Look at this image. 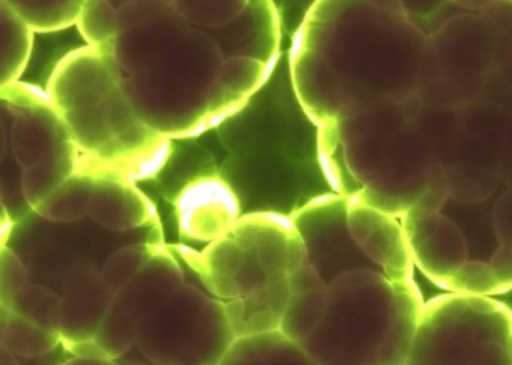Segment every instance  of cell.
<instances>
[{
  "label": "cell",
  "mask_w": 512,
  "mask_h": 365,
  "mask_svg": "<svg viewBox=\"0 0 512 365\" xmlns=\"http://www.w3.org/2000/svg\"><path fill=\"white\" fill-rule=\"evenodd\" d=\"M512 117L495 105L475 99L459 110V128L472 137H502L510 125Z\"/></svg>",
  "instance_id": "28"
},
{
  "label": "cell",
  "mask_w": 512,
  "mask_h": 365,
  "mask_svg": "<svg viewBox=\"0 0 512 365\" xmlns=\"http://www.w3.org/2000/svg\"><path fill=\"white\" fill-rule=\"evenodd\" d=\"M499 186L477 204H444L400 219L415 268L457 294L512 291V156L504 149Z\"/></svg>",
  "instance_id": "4"
},
{
  "label": "cell",
  "mask_w": 512,
  "mask_h": 365,
  "mask_svg": "<svg viewBox=\"0 0 512 365\" xmlns=\"http://www.w3.org/2000/svg\"><path fill=\"white\" fill-rule=\"evenodd\" d=\"M222 365H312L298 343L280 331L239 337Z\"/></svg>",
  "instance_id": "21"
},
{
  "label": "cell",
  "mask_w": 512,
  "mask_h": 365,
  "mask_svg": "<svg viewBox=\"0 0 512 365\" xmlns=\"http://www.w3.org/2000/svg\"><path fill=\"white\" fill-rule=\"evenodd\" d=\"M111 50L86 47L66 54L48 78V98L93 174L131 182L162 173L173 141L141 122L122 86Z\"/></svg>",
  "instance_id": "2"
},
{
  "label": "cell",
  "mask_w": 512,
  "mask_h": 365,
  "mask_svg": "<svg viewBox=\"0 0 512 365\" xmlns=\"http://www.w3.org/2000/svg\"><path fill=\"white\" fill-rule=\"evenodd\" d=\"M423 306L415 279L351 271L328 285L324 318L301 348L312 365H405Z\"/></svg>",
  "instance_id": "5"
},
{
  "label": "cell",
  "mask_w": 512,
  "mask_h": 365,
  "mask_svg": "<svg viewBox=\"0 0 512 365\" xmlns=\"http://www.w3.org/2000/svg\"><path fill=\"white\" fill-rule=\"evenodd\" d=\"M9 156L14 159V156H12L11 152V144H9L8 126H5L2 117H0V177L5 180L6 186H8L9 192H11L12 198L15 199V202H17V204L20 205V207L23 208L26 213L30 214L32 211L29 210L26 202H24L23 199H21L20 196H18L17 193L12 190V187L9 186L8 180H6L5 162Z\"/></svg>",
  "instance_id": "32"
},
{
  "label": "cell",
  "mask_w": 512,
  "mask_h": 365,
  "mask_svg": "<svg viewBox=\"0 0 512 365\" xmlns=\"http://www.w3.org/2000/svg\"><path fill=\"white\" fill-rule=\"evenodd\" d=\"M81 0H0L33 33H53L74 26Z\"/></svg>",
  "instance_id": "23"
},
{
  "label": "cell",
  "mask_w": 512,
  "mask_h": 365,
  "mask_svg": "<svg viewBox=\"0 0 512 365\" xmlns=\"http://www.w3.org/2000/svg\"><path fill=\"white\" fill-rule=\"evenodd\" d=\"M6 318L8 312L5 307L0 306V365H45L50 363L51 360L62 354L63 349H60L56 354L48 355L42 358H26L18 355L11 346L6 342L5 328Z\"/></svg>",
  "instance_id": "31"
},
{
  "label": "cell",
  "mask_w": 512,
  "mask_h": 365,
  "mask_svg": "<svg viewBox=\"0 0 512 365\" xmlns=\"http://www.w3.org/2000/svg\"><path fill=\"white\" fill-rule=\"evenodd\" d=\"M498 0H451V3L462 9L465 12H472V14H484L490 8L496 5Z\"/></svg>",
  "instance_id": "34"
},
{
  "label": "cell",
  "mask_w": 512,
  "mask_h": 365,
  "mask_svg": "<svg viewBox=\"0 0 512 365\" xmlns=\"http://www.w3.org/2000/svg\"><path fill=\"white\" fill-rule=\"evenodd\" d=\"M186 283L183 264L164 244L149 264L114 298L95 340V357L117 361L137 343L141 322L167 303Z\"/></svg>",
  "instance_id": "9"
},
{
  "label": "cell",
  "mask_w": 512,
  "mask_h": 365,
  "mask_svg": "<svg viewBox=\"0 0 512 365\" xmlns=\"http://www.w3.org/2000/svg\"><path fill=\"white\" fill-rule=\"evenodd\" d=\"M409 122L423 132L436 146L441 147L459 132V110L442 105L427 104L415 98H408Z\"/></svg>",
  "instance_id": "27"
},
{
  "label": "cell",
  "mask_w": 512,
  "mask_h": 365,
  "mask_svg": "<svg viewBox=\"0 0 512 365\" xmlns=\"http://www.w3.org/2000/svg\"><path fill=\"white\" fill-rule=\"evenodd\" d=\"M75 26L86 45L111 50L117 35V9L110 0H81Z\"/></svg>",
  "instance_id": "26"
},
{
  "label": "cell",
  "mask_w": 512,
  "mask_h": 365,
  "mask_svg": "<svg viewBox=\"0 0 512 365\" xmlns=\"http://www.w3.org/2000/svg\"><path fill=\"white\" fill-rule=\"evenodd\" d=\"M289 216L303 240L307 262L327 285L351 271L378 268L352 238L346 196L321 193Z\"/></svg>",
  "instance_id": "11"
},
{
  "label": "cell",
  "mask_w": 512,
  "mask_h": 365,
  "mask_svg": "<svg viewBox=\"0 0 512 365\" xmlns=\"http://www.w3.org/2000/svg\"><path fill=\"white\" fill-rule=\"evenodd\" d=\"M225 56L204 30L189 27L150 68L122 78L144 125L168 140L209 131V105Z\"/></svg>",
  "instance_id": "6"
},
{
  "label": "cell",
  "mask_w": 512,
  "mask_h": 365,
  "mask_svg": "<svg viewBox=\"0 0 512 365\" xmlns=\"http://www.w3.org/2000/svg\"><path fill=\"white\" fill-rule=\"evenodd\" d=\"M348 225L355 243L376 267L394 279H414V259L400 219L348 198Z\"/></svg>",
  "instance_id": "17"
},
{
  "label": "cell",
  "mask_w": 512,
  "mask_h": 365,
  "mask_svg": "<svg viewBox=\"0 0 512 365\" xmlns=\"http://www.w3.org/2000/svg\"><path fill=\"white\" fill-rule=\"evenodd\" d=\"M0 102L9 116V144L21 174L74 143L47 92L39 87L18 81L0 90Z\"/></svg>",
  "instance_id": "15"
},
{
  "label": "cell",
  "mask_w": 512,
  "mask_h": 365,
  "mask_svg": "<svg viewBox=\"0 0 512 365\" xmlns=\"http://www.w3.org/2000/svg\"><path fill=\"white\" fill-rule=\"evenodd\" d=\"M496 42V66L512 57V0H498L484 12Z\"/></svg>",
  "instance_id": "29"
},
{
  "label": "cell",
  "mask_w": 512,
  "mask_h": 365,
  "mask_svg": "<svg viewBox=\"0 0 512 365\" xmlns=\"http://www.w3.org/2000/svg\"><path fill=\"white\" fill-rule=\"evenodd\" d=\"M162 240L140 241V243L125 244L117 247L104 262L102 273L114 292L122 291L147 264L150 259L164 246Z\"/></svg>",
  "instance_id": "24"
},
{
  "label": "cell",
  "mask_w": 512,
  "mask_h": 365,
  "mask_svg": "<svg viewBox=\"0 0 512 365\" xmlns=\"http://www.w3.org/2000/svg\"><path fill=\"white\" fill-rule=\"evenodd\" d=\"M363 2L378 6V8L388 9V11L403 12V14H406L402 0H363Z\"/></svg>",
  "instance_id": "35"
},
{
  "label": "cell",
  "mask_w": 512,
  "mask_h": 365,
  "mask_svg": "<svg viewBox=\"0 0 512 365\" xmlns=\"http://www.w3.org/2000/svg\"><path fill=\"white\" fill-rule=\"evenodd\" d=\"M495 69L498 71V74L501 75L502 80H504L512 89V57L504 60L502 63H499Z\"/></svg>",
  "instance_id": "36"
},
{
  "label": "cell",
  "mask_w": 512,
  "mask_h": 365,
  "mask_svg": "<svg viewBox=\"0 0 512 365\" xmlns=\"http://www.w3.org/2000/svg\"><path fill=\"white\" fill-rule=\"evenodd\" d=\"M45 365H120L117 361L102 360V358L75 357V355L62 352L54 360Z\"/></svg>",
  "instance_id": "33"
},
{
  "label": "cell",
  "mask_w": 512,
  "mask_h": 365,
  "mask_svg": "<svg viewBox=\"0 0 512 365\" xmlns=\"http://www.w3.org/2000/svg\"><path fill=\"white\" fill-rule=\"evenodd\" d=\"M480 99L495 105L499 110L512 117V89L502 80L501 75L493 69L481 87Z\"/></svg>",
  "instance_id": "30"
},
{
  "label": "cell",
  "mask_w": 512,
  "mask_h": 365,
  "mask_svg": "<svg viewBox=\"0 0 512 365\" xmlns=\"http://www.w3.org/2000/svg\"><path fill=\"white\" fill-rule=\"evenodd\" d=\"M179 14L197 29H219L236 23L251 0H171Z\"/></svg>",
  "instance_id": "25"
},
{
  "label": "cell",
  "mask_w": 512,
  "mask_h": 365,
  "mask_svg": "<svg viewBox=\"0 0 512 365\" xmlns=\"http://www.w3.org/2000/svg\"><path fill=\"white\" fill-rule=\"evenodd\" d=\"M95 174L75 143L36 162L21 174V193L35 216L54 223L89 217Z\"/></svg>",
  "instance_id": "12"
},
{
  "label": "cell",
  "mask_w": 512,
  "mask_h": 365,
  "mask_svg": "<svg viewBox=\"0 0 512 365\" xmlns=\"http://www.w3.org/2000/svg\"><path fill=\"white\" fill-rule=\"evenodd\" d=\"M328 285L306 262L291 276L288 304L279 331L292 342L303 345L322 322L327 309Z\"/></svg>",
  "instance_id": "20"
},
{
  "label": "cell",
  "mask_w": 512,
  "mask_h": 365,
  "mask_svg": "<svg viewBox=\"0 0 512 365\" xmlns=\"http://www.w3.org/2000/svg\"><path fill=\"white\" fill-rule=\"evenodd\" d=\"M177 226L185 240L213 243L243 216L239 196L222 176L204 174L186 183L174 198Z\"/></svg>",
  "instance_id": "16"
},
{
  "label": "cell",
  "mask_w": 512,
  "mask_h": 365,
  "mask_svg": "<svg viewBox=\"0 0 512 365\" xmlns=\"http://www.w3.org/2000/svg\"><path fill=\"white\" fill-rule=\"evenodd\" d=\"M439 165V147L411 122L394 137L378 176L354 198L402 219L423 195Z\"/></svg>",
  "instance_id": "13"
},
{
  "label": "cell",
  "mask_w": 512,
  "mask_h": 365,
  "mask_svg": "<svg viewBox=\"0 0 512 365\" xmlns=\"http://www.w3.org/2000/svg\"><path fill=\"white\" fill-rule=\"evenodd\" d=\"M170 247L201 288L224 303L237 339L279 331L291 276L307 262L291 216L276 211L243 214L231 232L203 250Z\"/></svg>",
  "instance_id": "3"
},
{
  "label": "cell",
  "mask_w": 512,
  "mask_h": 365,
  "mask_svg": "<svg viewBox=\"0 0 512 365\" xmlns=\"http://www.w3.org/2000/svg\"><path fill=\"white\" fill-rule=\"evenodd\" d=\"M273 63L254 56L225 57L209 105V129L234 116L267 81Z\"/></svg>",
  "instance_id": "19"
},
{
  "label": "cell",
  "mask_w": 512,
  "mask_h": 365,
  "mask_svg": "<svg viewBox=\"0 0 512 365\" xmlns=\"http://www.w3.org/2000/svg\"><path fill=\"white\" fill-rule=\"evenodd\" d=\"M496 68V42L483 14L457 12L427 33L420 84L433 80L483 87Z\"/></svg>",
  "instance_id": "10"
},
{
  "label": "cell",
  "mask_w": 512,
  "mask_h": 365,
  "mask_svg": "<svg viewBox=\"0 0 512 365\" xmlns=\"http://www.w3.org/2000/svg\"><path fill=\"white\" fill-rule=\"evenodd\" d=\"M427 33L403 12L363 0H316L291 48L292 87L322 129L384 98L417 92Z\"/></svg>",
  "instance_id": "1"
},
{
  "label": "cell",
  "mask_w": 512,
  "mask_h": 365,
  "mask_svg": "<svg viewBox=\"0 0 512 365\" xmlns=\"http://www.w3.org/2000/svg\"><path fill=\"white\" fill-rule=\"evenodd\" d=\"M33 36L14 12L0 6V90L20 81L32 56Z\"/></svg>",
  "instance_id": "22"
},
{
  "label": "cell",
  "mask_w": 512,
  "mask_h": 365,
  "mask_svg": "<svg viewBox=\"0 0 512 365\" xmlns=\"http://www.w3.org/2000/svg\"><path fill=\"white\" fill-rule=\"evenodd\" d=\"M192 27L171 0H128L117 9L113 54L125 77L150 68Z\"/></svg>",
  "instance_id": "14"
},
{
  "label": "cell",
  "mask_w": 512,
  "mask_h": 365,
  "mask_svg": "<svg viewBox=\"0 0 512 365\" xmlns=\"http://www.w3.org/2000/svg\"><path fill=\"white\" fill-rule=\"evenodd\" d=\"M89 217L111 232H131L159 225L158 211L137 183L114 174L95 177Z\"/></svg>",
  "instance_id": "18"
},
{
  "label": "cell",
  "mask_w": 512,
  "mask_h": 365,
  "mask_svg": "<svg viewBox=\"0 0 512 365\" xmlns=\"http://www.w3.org/2000/svg\"><path fill=\"white\" fill-rule=\"evenodd\" d=\"M236 340L224 303L186 282L141 322L135 346L150 365H222Z\"/></svg>",
  "instance_id": "8"
},
{
  "label": "cell",
  "mask_w": 512,
  "mask_h": 365,
  "mask_svg": "<svg viewBox=\"0 0 512 365\" xmlns=\"http://www.w3.org/2000/svg\"><path fill=\"white\" fill-rule=\"evenodd\" d=\"M405 365H512V309L489 295L427 301Z\"/></svg>",
  "instance_id": "7"
}]
</instances>
